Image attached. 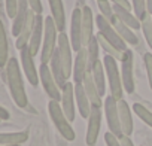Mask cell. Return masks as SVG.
Returning a JSON list of instances; mask_svg holds the SVG:
<instances>
[{
    "label": "cell",
    "instance_id": "1",
    "mask_svg": "<svg viewBox=\"0 0 152 146\" xmlns=\"http://www.w3.org/2000/svg\"><path fill=\"white\" fill-rule=\"evenodd\" d=\"M6 79H8V87H9V91H11V96L15 104L18 107H26L28 104V99H27V93L24 88L20 63L15 57L9 58L6 64Z\"/></svg>",
    "mask_w": 152,
    "mask_h": 146
},
{
    "label": "cell",
    "instance_id": "2",
    "mask_svg": "<svg viewBox=\"0 0 152 146\" xmlns=\"http://www.w3.org/2000/svg\"><path fill=\"white\" fill-rule=\"evenodd\" d=\"M48 112H49V116L55 125V128L58 130V133L69 142H73L76 139V134H75V130L70 124V121L67 119L60 101L57 100H49L48 103Z\"/></svg>",
    "mask_w": 152,
    "mask_h": 146
},
{
    "label": "cell",
    "instance_id": "3",
    "mask_svg": "<svg viewBox=\"0 0 152 146\" xmlns=\"http://www.w3.org/2000/svg\"><path fill=\"white\" fill-rule=\"evenodd\" d=\"M103 66H104V72H106L110 96L113 99H116V100H121L122 99V93H124V85H122L121 72L118 70V60H115L113 57H110L107 54H104Z\"/></svg>",
    "mask_w": 152,
    "mask_h": 146
},
{
    "label": "cell",
    "instance_id": "4",
    "mask_svg": "<svg viewBox=\"0 0 152 146\" xmlns=\"http://www.w3.org/2000/svg\"><path fill=\"white\" fill-rule=\"evenodd\" d=\"M58 42V30L52 20V17L45 18V31H43V42H42V51H40V63L49 64V60L52 54L57 49Z\"/></svg>",
    "mask_w": 152,
    "mask_h": 146
},
{
    "label": "cell",
    "instance_id": "5",
    "mask_svg": "<svg viewBox=\"0 0 152 146\" xmlns=\"http://www.w3.org/2000/svg\"><path fill=\"white\" fill-rule=\"evenodd\" d=\"M103 107H104V115H106V122H107L109 131L121 139L124 136V133H122L119 113H118V100L113 99L112 96H106V100L103 101Z\"/></svg>",
    "mask_w": 152,
    "mask_h": 146
},
{
    "label": "cell",
    "instance_id": "6",
    "mask_svg": "<svg viewBox=\"0 0 152 146\" xmlns=\"http://www.w3.org/2000/svg\"><path fill=\"white\" fill-rule=\"evenodd\" d=\"M96 24H97V27H99V33H100L107 42H110L115 48H118V49L122 51V52L128 49L125 40L118 34V31L115 30L113 24H110L103 15H97V17H96Z\"/></svg>",
    "mask_w": 152,
    "mask_h": 146
},
{
    "label": "cell",
    "instance_id": "7",
    "mask_svg": "<svg viewBox=\"0 0 152 146\" xmlns=\"http://www.w3.org/2000/svg\"><path fill=\"white\" fill-rule=\"evenodd\" d=\"M57 49H58V54H60V60H61V64H63V69H64V75L66 78L69 79L73 73V57H72V45H70V39L69 36L63 31L58 34V42H57Z\"/></svg>",
    "mask_w": 152,
    "mask_h": 146
},
{
    "label": "cell",
    "instance_id": "8",
    "mask_svg": "<svg viewBox=\"0 0 152 146\" xmlns=\"http://www.w3.org/2000/svg\"><path fill=\"white\" fill-rule=\"evenodd\" d=\"M39 79H40V82L43 85L45 93L49 96V99L61 101V90H60L57 81L52 76L49 64H40V67H39Z\"/></svg>",
    "mask_w": 152,
    "mask_h": 146
},
{
    "label": "cell",
    "instance_id": "9",
    "mask_svg": "<svg viewBox=\"0 0 152 146\" xmlns=\"http://www.w3.org/2000/svg\"><path fill=\"white\" fill-rule=\"evenodd\" d=\"M70 45L75 52L84 48L82 45V9L76 8L72 12L70 18Z\"/></svg>",
    "mask_w": 152,
    "mask_h": 146
},
{
    "label": "cell",
    "instance_id": "10",
    "mask_svg": "<svg viewBox=\"0 0 152 146\" xmlns=\"http://www.w3.org/2000/svg\"><path fill=\"white\" fill-rule=\"evenodd\" d=\"M20 57H21V66H23V72L27 78V81L30 82V85L37 87L39 84V70L34 66V55L30 52L28 45H26L23 49H20Z\"/></svg>",
    "mask_w": 152,
    "mask_h": 146
},
{
    "label": "cell",
    "instance_id": "11",
    "mask_svg": "<svg viewBox=\"0 0 152 146\" xmlns=\"http://www.w3.org/2000/svg\"><path fill=\"white\" fill-rule=\"evenodd\" d=\"M133 64H134V57L130 49L124 52V58L121 61V78H122V85L124 90L128 94L134 93V72H133Z\"/></svg>",
    "mask_w": 152,
    "mask_h": 146
},
{
    "label": "cell",
    "instance_id": "12",
    "mask_svg": "<svg viewBox=\"0 0 152 146\" xmlns=\"http://www.w3.org/2000/svg\"><path fill=\"white\" fill-rule=\"evenodd\" d=\"M100 125H102V107H91V113L88 116V127H87V136L85 142L88 146H96L99 133H100Z\"/></svg>",
    "mask_w": 152,
    "mask_h": 146
},
{
    "label": "cell",
    "instance_id": "13",
    "mask_svg": "<svg viewBox=\"0 0 152 146\" xmlns=\"http://www.w3.org/2000/svg\"><path fill=\"white\" fill-rule=\"evenodd\" d=\"M88 72H90V69H88V54H87V48H82L81 51L76 52V57H75V61H73L72 78H73L75 84H82Z\"/></svg>",
    "mask_w": 152,
    "mask_h": 146
},
{
    "label": "cell",
    "instance_id": "14",
    "mask_svg": "<svg viewBox=\"0 0 152 146\" xmlns=\"http://www.w3.org/2000/svg\"><path fill=\"white\" fill-rule=\"evenodd\" d=\"M61 107L67 116V119L70 122L75 121V103H76V99H75V84L69 82L63 87L61 90Z\"/></svg>",
    "mask_w": 152,
    "mask_h": 146
},
{
    "label": "cell",
    "instance_id": "15",
    "mask_svg": "<svg viewBox=\"0 0 152 146\" xmlns=\"http://www.w3.org/2000/svg\"><path fill=\"white\" fill-rule=\"evenodd\" d=\"M43 31H45V18H43L42 15H37V14H36L34 27H33L30 40H28V48H30V52H31L33 55H36V54L40 51V48H42Z\"/></svg>",
    "mask_w": 152,
    "mask_h": 146
},
{
    "label": "cell",
    "instance_id": "16",
    "mask_svg": "<svg viewBox=\"0 0 152 146\" xmlns=\"http://www.w3.org/2000/svg\"><path fill=\"white\" fill-rule=\"evenodd\" d=\"M94 15L90 6L82 8V45L84 48L94 37Z\"/></svg>",
    "mask_w": 152,
    "mask_h": 146
},
{
    "label": "cell",
    "instance_id": "17",
    "mask_svg": "<svg viewBox=\"0 0 152 146\" xmlns=\"http://www.w3.org/2000/svg\"><path fill=\"white\" fill-rule=\"evenodd\" d=\"M118 113H119V121L122 127L124 136H131L133 133V116H131V109L125 100H118Z\"/></svg>",
    "mask_w": 152,
    "mask_h": 146
},
{
    "label": "cell",
    "instance_id": "18",
    "mask_svg": "<svg viewBox=\"0 0 152 146\" xmlns=\"http://www.w3.org/2000/svg\"><path fill=\"white\" fill-rule=\"evenodd\" d=\"M75 99H76V104H78L81 116L88 119V116L91 113L93 104H91V101H90V99H88L82 84H75Z\"/></svg>",
    "mask_w": 152,
    "mask_h": 146
},
{
    "label": "cell",
    "instance_id": "19",
    "mask_svg": "<svg viewBox=\"0 0 152 146\" xmlns=\"http://www.w3.org/2000/svg\"><path fill=\"white\" fill-rule=\"evenodd\" d=\"M28 9H30V5H28V0H20L18 2V11H17V15L12 21V34L15 37L20 36L24 24H26V20H27V15H28Z\"/></svg>",
    "mask_w": 152,
    "mask_h": 146
},
{
    "label": "cell",
    "instance_id": "20",
    "mask_svg": "<svg viewBox=\"0 0 152 146\" xmlns=\"http://www.w3.org/2000/svg\"><path fill=\"white\" fill-rule=\"evenodd\" d=\"M49 8H51V17L57 26L58 33H63L66 28V12H64V5L63 0H48Z\"/></svg>",
    "mask_w": 152,
    "mask_h": 146
},
{
    "label": "cell",
    "instance_id": "21",
    "mask_svg": "<svg viewBox=\"0 0 152 146\" xmlns=\"http://www.w3.org/2000/svg\"><path fill=\"white\" fill-rule=\"evenodd\" d=\"M113 12H115L116 20L121 21V23H124V24L128 26L130 28H133V30L142 28V21H140L134 14H131L130 9H125V8H122V6L113 5Z\"/></svg>",
    "mask_w": 152,
    "mask_h": 146
},
{
    "label": "cell",
    "instance_id": "22",
    "mask_svg": "<svg viewBox=\"0 0 152 146\" xmlns=\"http://www.w3.org/2000/svg\"><path fill=\"white\" fill-rule=\"evenodd\" d=\"M34 20H36V12L33 9H28L26 24H24V27H23V30H21V33L17 37V42H15V46L18 49H23L26 45H28V40H30V36H31V31H33V27H34Z\"/></svg>",
    "mask_w": 152,
    "mask_h": 146
},
{
    "label": "cell",
    "instance_id": "23",
    "mask_svg": "<svg viewBox=\"0 0 152 146\" xmlns=\"http://www.w3.org/2000/svg\"><path fill=\"white\" fill-rule=\"evenodd\" d=\"M49 69L52 72V76L54 79L57 81L60 90H63V87L67 84V78L64 75V69H63V64H61V60H60V54H58V49H55V52L52 54L51 60H49Z\"/></svg>",
    "mask_w": 152,
    "mask_h": 146
},
{
    "label": "cell",
    "instance_id": "24",
    "mask_svg": "<svg viewBox=\"0 0 152 146\" xmlns=\"http://www.w3.org/2000/svg\"><path fill=\"white\" fill-rule=\"evenodd\" d=\"M82 85H84V90H85V93H87V96H88L91 104L96 106V107H102V106H103V100H102V96H100V93H99V90H97V87H96V84H94V79H93L91 72L87 73V76H85Z\"/></svg>",
    "mask_w": 152,
    "mask_h": 146
},
{
    "label": "cell",
    "instance_id": "25",
    "mask_svg": "<svg viewBox=\"0 0 152 146\" xmlns=\"http://www.w3.org/2000/svg\"><path fill=\"white\" fill-rule=\"evenodd\" d=\"M91 75H93V79H94V84L100 93V96H106V72H104V66H103V61H97L93 69H91Z\"/></svg>",
    "mask_w": 152,
    "mask_h": 146
},
{
    "label": "cell",
    "instance_id": "26",
    "mask_svg": "<svg viewBox=\"0 0 152 146\" xmlns=\"http://www.w3.org/2000/svg\"><path fill=\"white\" fill-rule=\"evenodd\" d=\"M8 61H9V43H8L5 24L0 20V69L6 67Z\"/></svg>",
    "mask_w": 152,
    "mask_h": 146
},
{
    "label": "cell",
    "instance_id": "27",
    "mask_svg": "<svg viewBox=\"0 0 152 146\" xmlns=\"http://www.w3.org/2000/svg\"><path fill=\"white\" fill-rule=\"evenodd\" d=\"M28 140L27 131L15 133H0V145H23Z\"/></svg>",
    "mask_w": 152,
    "mask_h": 146
},
{
    "label": "cell",
    "instance_id": "28",
    "mask_svg": "<svg viewBox=\"0 0 152 146\" xmlns=\"http://www.w3.org/2000/svg\"><path fill=\"white\" fill-rule=\"evenodd\" d=\"M113 27H115V30L118 31V34L125 40V43L127 45H137L139 43V37L136 36V33L133 31V28H130L128 26H125L124 23H121V21H115L113 23Z\"/></svg>",
    "mask_w": 152,
    "mask_h": 146
},
{
    "label": "cell",
    "instance_id": "29",
    "mask_svg": "<svg viewBox=\"0 0 152 146\" xmlns=\"http://www.w3.org/2000/svg\"><path fill=\"white\" fill-rule=\"evenodd\" d=\"M96 37H97V40H99V45H100V48L104 51V54H107V55H110V57H113L115 60H118V61H122V58H124V52L122 51H119L118 48H115L110 42H107L100 33H97L96 34Z\"/></svg>",
    "mask_w": 152,
    "mask_h": 146
},
{
    "label": "cell",
    "instance_id": "30",
    "mask_svg": "<svg viewBox=\"0 0 152 146\" xmlns=\"http://www.w3.org/2000/svg\"><path fill=\"white\" fill-rule=\"evenodd\" d=\"M85 48H87V54H88V69H90V72H91L93 66L99 61V49H100V45H99L97 37L94 36Z\"/></svg>",
    "mask_w": 152,
    "mask_h": 146
},
{
    "label": "cell",
    "instance_id": "31",
    "mask_svg": "<svg viewBox=\"0 0 152 146\" xmlns=\"http://www.w3.org/2000/svg\"><path fill=\"white\" fill-rule=\"evenodd\" d=\"M97 5L100 9V15H103L110 24H113L116 21V17L113 12V6L110 5V0H97Z\"/></svg>",
    "mask_w": 152,
    "mask_h": 146
},
{
    "label": "cell",
    "instance_id": "32",
    "mask_svg": "<svg viewBox=\"0 0 152 146\" xmlns=\"http://www.w3.org/2000/svg\"><path fill=\"white\" fill-rule=\"evenodd\" d=\"M133 112L145 122V124H148L151 128H152V112L149 110V109H146L143 104H140V103H134L133 104Z\"/></svg>",
    "mask_w": 152,
    "mask_h": 146
},
{
    "label": "cell",
    "instance_id": "33",
    "mask_svg": "<svg viewBox=\"0 0 152 146\" xmlns=\"http://www.w3.org/2000/svg\"><path fill=\"white\" fill-rule=\"evenodd\" d=\"M131 6L134 9V15L143 21L149 14H148V8H146V0H131Z\"/></svg>",
    "mask_w": 152,
    "mask_h": 146
},
{
    "label": "cell",
    "instance_id": "34",
    "mask_svg": "<svg viewBox=\"0 0 152 146\" xmlns=\"http://www.w3.org/2000/svg\"><path fill=\"white\" fill-rule=\"evenodd\" d=\"M142 31H143V36H145L149 48L152 49V15H148L142 21Z\"/></svg>",
    "mask_w": 152,
    "mask_h": 146
},
{
    "label": "cell",
    "instance_id": "35",
    "mask_svg": "<svg viewBox=\"0 0 152 146\" xmlns=\"http://www.w3.org/2000/svg\"><path fill=\"white\" fill-rule=\"evenodd\" d=\"M143 63H145L146 75H148V81H149V88L152 90V54L151 52H146L143 55Z\"/></svg>",
    "mask_w": 152,
    "mask_h": 146
},
{
    "label": "cell",
    "instance_id": "36",
    "mask_svg": "<svg viewBox=\"0 0 152 146\" xmlns=\"http://www.w3.org/2000/svg\"><path fill=\"white\" fill-rule=\"evenodd\" d=\"M18 2L20 0H5V6H6V14L9 18H15L17 11H18Z\"/></svg>",
    "mask_w": 152,
    "mask_h": 146
},
{
    "label": "cell",
    "instance_id": "37",
    "mask_svg": "<svg viewBox=\"0 0 152 146\" xmlns=\"http://www.w3.org/2000/svg\"><path fill=\"white\" fill-rule=\"evenodd\" d=\"M104 142H106V146H121V139L116 137L110 131H107L104 134Z\"/></svg>",
    "mask_w": 152,
    "mask_h": 146
},
{
    "label": "cell",
    "instance_id": "38",
    "mask_svg": "<svg viewBox=\"0 0 152 146\" xmlns=\"http://www.w3.org/2000/svg\"><path fill=\"white\" fill-rule=\"evenodd\" d=\"M28 5H30V9H33L37 15H42L43 6H42V2H40V0H28Z\"/></svg>",
    "mask_w": 152,
    "mask_h": 146
},
{
    "label": "cell",
    "instance_id": "39",
    "mask_svg": "<svg viewBox=\"0 0 152 146\" xmlns=\"http://www.w3.org/2000/svg\"><path fill=\"white\" fill-rule=\"evenodd\" d=\"M110 2H112L113 5L122 6V8H125V9H131V5H130L128 0H110Z\"/></svg>",
    "mask_w": 152,
    "mask_h": 146
},
{
    "label": "cell",
    "instance_id": "40",
    "mask_svg": "<svg viewBox=\"0 0 152 146\" xmlns=\"http://www.w3.org/2000/svg\"><path fill=\"white\" fill-rule=\"evenodd\" d=\"M121 146H134L133 140L130 139V136H122L121 137Z\"/></svg>",
    "mask_w": 152,
    "mask_h": 146
},
{
    "label": "cell",
    "instance_id": "41",
    "mask_svg": "<svg viewBox=\"0 0 152 146\" xmlns=\"http://www.w3.org/2000/svg\"><path fill=\"white\" fill-rule=\"evenodd\" d=\"M9 118H11L9 112H8L5 107L0 106V121H6V119H9Z\"/></svg>",
    "mask_w": 152,
    "mask_h": 146
},
{
    "label": "cell",
    "instance_id": "42",
    "mask_svg": "<svg viewBox=\"0 0 152 146\" xmlns=\"http://www.w3.org/2000/svg\"><path fill=\"white\" fill-rule=\"evenodd\" d=\"M146 8H148V14L152 15V0H146Z\"/></svg>",
    "mask_w": 152,
    "mask_h": 146
},
{
    "label": "cell",
    "instance_id": "43",
    "mask_svg": "<svg viewBox=\"0 0 152 146\" xmlns=\"http://www.w3.org/2000/svg\"><path fill=\"white\" fill-rule=\"evenodd\" d=\"M0 146H21V145H0Z\"/></svg>",
    "mask_w": 152,
    "mask_h": 146
}]
</instances>
